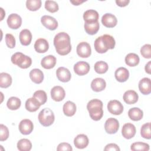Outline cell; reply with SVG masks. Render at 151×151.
Returning a JSON list of instances; mask_svg holds the SVG:
<instances>
[{
	"instance_id": "1",
	"label": "cell",
	"mask_w": 151,
	"mask_h": 151,
	"mask_svg": "<svg viewBox=\"0 0 151 151\" xmlns=\"http://www.w3.org/2000/svg\"><path fill=\"white\" fill-rule=\"evenodd\" d=\"M54 45L57 52L61 55H65L71 50L70 37L65 32H61L55 35Z\"/></svg>"
},
{
	"instance_id": "2",
	"label": "cell",
	"mask_w": 151,
	"mask_h": 151,
	"mask_svg": "<svg viewBox=\"0 0 151 151\" xmlns=\"http://www.w3.org/2000/svg\"><path fill=\"white\" fill-rule=\"evenodd\" d=\"M115 44V40L111 35L104 34L96 39L94 46L97 52L103 54L107 52L108 50L113 49Z\"/></svg>"
},
{
	"instance_id": "3",
	"label": "cell",
	"mask_w": 151,
	"mask_h": 151,
	"mask_svg": "<svg viewBox=\"0 0 151 151\" xmlns=\"http://www.w3.org/2000/svg\"><path fill=\"white\" fill-rule=\"evenodd\" d=\"M87 109L91 119L94 121L100 120L103 116V102L99 99H92L87 105Z\"/></svg>"
},
{
	"instance_id": "4",
	"label": "cell",
	"mask_w": 151,
	"mask_h": 151,
	"mask_svg": "<svg viewBox=\"0 0 151 151\" xmlns=\"http://www.w3.org/2000/svg\"><path fill=\"white\" fill-rule=\"evenodd\" d=\"M11 61L14 64L24 69L29 67L32 64L31 58L20 52H17L12 55Z\"/></svg>"
},
{
	"instance_id": "5",
	"label": "cell",
	"mask_w": 151,
	"mask_h": 151,
	"mask_svg": "<svg viewBox=\"0 0 151 151\" xmlns=\"http://www.w3.org/2000/svg\"><path fill=\"white\" fill-rule=\"evenodd\" d=\"M38 118L40 124L45 127L51 126L55 120V116L53 111L48 108L42 109L39 113Z\"/></svg>"
},
{
	"instance_id": "6",
	"label": "cell",
	"mask_w": 151,
	"mask_h": 151,
	"mask_svg": "<svg viewBox=\"0 0 151 151\" xmlns=\"http://www.w3.org/2000/svg\"><path fill=\"white\" fill-rule=\"evenodd\" d=\"M77 54L81 58H87L91 54V49L88 43L81 42L77 46Z\"/></svg>"
},
{
	"instance_id": "7",
	"label": "cell",
	"mask_w": 151,
	"mask_h": 151,
	"mask_svg": "<svg viewBox=\"0 0 151 151\" xmlns=\"http://www.w3.org/2000/svg\"><path fill=\"white\" fill-rule=\"evenodd\" d=\"M107 109L112 114L120 115L123 111V106L119 101L113 100L108 103Z\"/></svg>"
},
{
	"instance_id": "8",
	"label": "cell",
	"mask_w": 151,
	"mask_h": 151,
	"mask_svg": "<svg viewBox=\"0 0 151 151\" xmlns=\"http://www.w3.org/2000/svg\"><path fill=\"white\" fill-rule=\"evenodd\" d=\"M119 128V123L118 120L114 118H109L105 122L104 129L106 133L109 134L116 133Z\"/></svg>"
},
{
	"instance_id": "9",
	"label": "cell",
	"mask_w": 151,
	"mask_h": 151,
	"mask_svg": "<svg viewBox=\"0 0 151 151\" xmlns=\"http://www.w3.org/2000/svg\"><path fill=\"white\" fill-rule=\"evenodd\" d=\"M6 22L10 28L17 29L19 28L22 24V18L17 14H11L8 16Z\"/></svg>"
},
{
	"instance_id": "10",
	"label": "cell",
	"mask_w": 151,
	"mask_h": 151,
	"mask_svg": "<svg viewBox=\"0 0 151 151\" xmlns=\"http://www.w3.org/2000/svg\"><path fill=\"white\" fill-rule=\"evenodd\" d=\"M19 130L21 134L28 135L30 134L34 129L32 122L29 119H24L21 120L18 126Z\"/></svg>"
},
{
	"instance_id": "11",
	"label": "cell",
	"mask_w": 151,
	"mask_h": 151,
	"mask_svg": "<svg viewBox=\"0 0 151 151\" xmlns=\"http://www.w3.org/2000/svg\"><path fill=\"white\" fill-rule=\"evenodd\" d=\"M42 24L50 30H55L58 27L57 21L50 15H44L41 18Z\"/></svg>"
},
{
	"instance_id": "12",
	"label": "cell",
	"mask_w": 151,
	"mask_h": 151,
	"mask_svg": "<svg viewBox=\"0 0 151 151\" xmlns=\"http://www.w3.org/2000/svg\"><path fill=\"white\" fill-rule=\"evenodd\" d=\"M74 71L78 76H84L89 72L90 65L86 61H78L74 64Z\"/></svg>"
},
{
	"instance_id": "13",
	"label": "cell",
	"mask_w": 151,
	"mask_h": 151,
	"mask_svg": "<svg viewBox=\"0 0 151 151\" xmlns=\"http://www.w3.org/2000/svg\"><path fill=\"white\" fill-rule=\"evenodd\" d=\"M65 96L64 89L59 86H54L51 90V96L53 100L55 101H62Z\"/></svg>"
},
{
	"instance_id": "14",
	"label": "cell",
	"mask_w": 151,
	"mask_h": 151,
	"mask_svg": "<svg viewBox=\"0 0 151 151\" xmlns=\"http://www.w3.org/2000/svg\"><path fill=\"white\" fill-rule=\"evenodd\" d=\"M101 22L106 27L113 28L117 25V19L113 14L106 13L103 15L101 18Z\"/></svg>"
},
{
	"instance_id": "15",
	"label": "cell",
	"mask_w": 151,
	"mask_h": 151,
	"mask_svg": "<svg viewBox=\"0 0 151 151\" xmlns=\"http://www.w3.org/2000/svg\"><path fill=\"white\" fill-rule=\"evenodd\" d=\"M136 130L135 126L130 123L124 124L122 129V134L123 136L127 139H130L133 137L136 134Z\"/></svg>"
},
{
	"instance_id": "16",
	"label": "cell",
	"mask_w": 151,
	"mask_h": 151,
	"mask_svg": "<svg viewBox=\"0 0 151 151\" xmlns=\"http://www.w3.org/2000/svg\"><path fill=\"white\" fill-rule=\"evenodd\" d=\"M56 76L60 81L64 83L69 81L71 77V73L69 70L64 67H60L57 70Z\"/></svg>"
},
{
	"instance_id": "17",
	"label": "cell",
	"mask_w": 151,
	"mask_h": 151,
	"mask_svg": "<svg viewBox=\"0 0 151 151\" xmlns=\"http://www.w3.org/2000/svg\"><path fill=\"white\" fill-rule=\"evenodd\" d=\"M139 89L144 95L149 94L151 92V81L147 77L143 78L139 83Z\"/></svg>"
},
{
	"instance_id": "18",
	"label": "cell",
	"mask_w": 151,
	"mask_h": 151,
	"mask_svg": "<svg viewBox=\"0 0 151 151\" xmlns=\"http://www.w3.org/2000/svg\"><path fill=\"white\" fill-rule=\"evenodd\" d=\"M88 137L84 134H78L74 140V145L78 149L86 148L88 145Z\"/></svg>"
},
{
	"instance_id": "19",
	"label": "cell",
	"mask_w": 151,
	"mask_h": 151,
	"mask_svg": "<svg viewBox=\"0 0 151 151\" xmlns=\"http://www.w3.org/2000/svg\"><path fill=\"white\" fill-rule=\"evenodd\" d=\"M99 17L97 11L94 9H88L84 12L83 14V19L86 23H92L98 21Z\"/></svg>"
},
{
	"instance_id": "20",
	"label": "cell",
	"mask_w": 151,
	"mask_h": 151,
	"mask_svg": "<svg viewBox=\"0 0 151 151\" xmlns=\"http://www.w3.org/2000/svg\"><path fill=\"white\" fill-rule=\"evenodd\" d=\"M139 99L137 93L134 90H127L123 94V100L128 104L136 103Z\"/></svg>"
},
{
	"instance_id": "21",
	"label": "cell",
	"mask_w": 151,
	"mask_h": 151,
	"mask_svg": "<svg viewBox=\"0 0 151 151\" xmlns=\"http://www.w3.org/2000/svg\"><path fill=\"white\" fill-rule=\"evenodd\" d=\"M34 48L38 53H44L47 52L49 48L48 42L44 38H39L34 44Z\"/></svg>"
},
{
	"instance_id": "22",
	"label": "cell",
	"mask_w": 151,
	"mask_h": 151,
	"mask_svg": "<svg viewBox=\"0 0 151 151\" xmlns=\"http://www.w3.org/2000/svg\"><path fill=\"white\" fill-rule=\"evenodd\" d=\"M114 76L118 81L121 83L125 82L129 78V72L124 67H119L115 71Z\"/></svg>"
},
{
	"instance_id": "23",
	"label": "cell",
	"mask_w": 151,
	"mask_h": 151,
	"mask_svg": "<svg viewBox=\"0 0 151 151\" xmlns=\"http://www.w3.org/2000/svg\"><path fill=\"white\" fill-rule=\"evenodd\" d=\"M19 38L22 45L27 46L30 44L32 40L31 32L27 29H22L19 33Z\"/></svg>"
},
{
	"instance_id": "24",
	"label": "cell",
	"mask_w": 151,
	"mask_h": 151,
	"mask_svg": "<svg viewBox=\"0 0 151 151\" xmlns=\"http://www.w3.org/2000/svg\"><path fill=\"white\" fill-rule=\"evenodd\" d=\"M106 83L102 78H94L91 83V88L96 92L103 91L106 88Z\"/></svg>"
},
{
	"instance_id": "25",
	"label": "cell",
	"mask_w": 151,
	"mask_h": 151,
	"mask_svg": "<svg viewBox=\"0 0 151 151\" xmlns=\"http://www.w3.org/2000/svg\"><path fill=\"white\" fill-rule=\"evenodd\" d=\"M31 80L36 84H40L44 80V74L42 71L38 68L32 69L29 73Z\"/></svg>"
},
{
	"instance_id": "26",
	"label": "cell",
	"mask_w": 151,
	"mask_h": 151,
	"mask_svg": "<svg viewBox=\"0 0 151 151\" xmlns=\"http://www.w3.org/2000/svg\"><path fill=\"white\" fill-rule=\"evenodd\" d=\"M56 58L52 55H48L44 57L41 61L42 67L45 69H51L53 68L56 64Z\"/></svg>"
},
{
	"instance_id": "27",
	"label": "cell",
	"mask_w": 151,
	"mask_h": 151,
	"mask_svg": "<svg viewBox=\"0 0 151 151\" xmlns=\"http://www.w3.org/2000/svg\"><path fill=\"white\" fill-rule=\"evenodd\" d=\"M63 113L65 116L68 117L73 116L76 111V104L71 101H67L63 105Z\"/></svg>"
},
{
	"instance_id": "28",
	"label": "cell",
	"mask_w": 151,
	"mask_h": 151,
	"mask_svg": "<svg viewBox=\"0 0 151 151\" xmlns=\"http://www.w3.org/2000/svg\"><path fill=\"white\" fill-rule=\"evenodd\" d=\"M40 106V103L33 97L27 99L25 102V109L29 112L36 111Z\"/></svg>"
},
{
	"instance_id": "29",
	"label": "cell",
	"mask_w": 151,
	"mask_h": 151,
	"mask_svg": "<svg viewBox=\"0 0 151 151\" xmlns=\"http://www.w3.org/2000/svg\"><path fill=\"white\" fill-rule=\"evenodd\" d=\"M128 116L129 118L133 121L140 120L143 116V111L138 107H133L130 109L128 111Z\"/></svg>"
},
{
	"instance_id": "30",
	"label": "cell",
	"mask_w": 151,
	"mask_h": 151,
	"mask_svg": "<svg viewBox=\"0 0 151 151\" xmlns=\"http://www.w3.org/2000/svg\"><path fill=\"white\" fill-rule=\"evenodd\" d=\"M140 58L135 53H129L125 57L126 64L130 67H134L139 64Z\"/></svg>"
},
{
	"instance_id": "31",
	"label": "cell",
	"mask_w": 151,
	"mask_h": 151,
	"mask_svg": "<svg viewBox=\"0 0 151 151\" xmlns=\"http://www.w3.org/2000/svg\"><path fill=\"white\" fill-rule=\"evenodd\" d=\"M84 29L86 32L89 35H94L99 30V22H92V23H84Z\"/></svg>"
},
{
	"instance_id": "32",
	"label": "cell",
	"mask_w": 151,
	"mask_h": 151,
	"mask_svg": "<svg viewBox=\"0 0 151 151\" xmlns=\"http://www.w3.org/2000/svg\"><path fill=\"white\" fill-rule=\"evenodd\" d=\"M12 77L6 73H1L0 74V87L1 88H7L12 84Z\"/></svg>"
},
{
	"instance_id": "33",
	"label": "cell",
	"mask_w": 151,
	"mask_h": 151,
	"mask_svg": "<svg viewBox=\"0 0 151 151\" xmlns=\"http://www.w3.org/2000/svg\"><path fill=\"white\" fill-rule=\"evenodd\" d=\"M17 148L19 151H29L32 148V143L27 139H22L18 142Z\"/></svg>"
},
{
	"instance_id": "34",
	"label": "cell",
	"mask_w": 151,
	"mask_h": 151,
	"mask_svg": "<svg viewBox=\"0 0 151 151\" xmlns=\"http://www.w3.org/2000/svg\"><path fill=\"white\" fill-rule=\"evenodd\" d=\"M21 104L20 99L16 97H10L6 103V106L8 109L12 110H15L18 109Z\"/></svg>"
},
{
	"instance_id": "35",
	"label": "cell",
	"mask_w": 151,
	"mask_h": 151,
	"mask_svg": "<svg viewBox=\"0 0 151 151\" xmlns=\"http://www.w3.org/2000/svg\"><path fill=\"white\" fill-rule=\"evenodd\" d=\"M94 67L95 71L98 74H104L107 72L109 68L108 64L103 61L96 62L94 64Z\"/></svg>"
},
{
	"instance_id": "36",
	"label": "cell",
	"mask_w": 151,
	"mask_h": 151,
	"mask_svg": "<svg viewBox=\"0 0 151 151\" xmlns=\"http://www.w3.org/2000/svg\"><path fill=\"white\" fill-rule=\"evenodd\" d=\"M27 8L31 11H35L41 6V0H27L26 1Z\"/></svg>"
},
{
	"instance_id": "37",
	"label": "cell",
	"mask_w": 151,
	"mask_h": 151,
	"mask_svg": "<svg viewBox=\"0 0 151 151\" xmlns=\"http://www.w3.org/2000/svg\"><path fill=\"white\" fill-rule=\"evenodd\" d=\"M32 97L35 98L41 105L45 104L47 100V94L43 90H37L35 91Z\"/></svg>"
},
{
	"instance_id": "38",
	"label": "cell",
	"mask_w": 151,
	"mask_h": 151,
	"mask_svg": "<svg viewBox=\"0 0 151 151\" xmlns=\"http://www.w3.org/2000/svg\"><path fill=\"white\" fill-rule=\"evenodd\" d=\"M130 149L132 150L136 151V150H145V151H148L150 149L149 145L147 143H143V142H135L132 144Z\"/></svg>"
},
{
	"instance_id": "39",
	"label": "cell",
	"mask_w": 151,
	"mask_h": 151,
	"mask_svg": "<svg viewBox=\"0 0 151 151\" xmlns=\"http://www.w3.org/2000/svg\"><path fill=\"white\" fill-rule=\"evenodd\" d=\"M140 134L142 137L150 139L151 137L150 134V123L148 122L142 125L140 129Z\"/></svg>"
},
{
	"instance_id": "40",
	"label": "cell",
	"mask_w": 151,
	"mask_h": 151,
	"mask_svg": "<svg viewBox=\"0 0 151 151\" xmlns=\"http://www.w3.org/2000/svg\"><path fill=\"white\" fill-rule=\"evenodd\" d=\"M45 8L51 13L58 11L59 7L58 4L54 1H46L45 2Z\"/></svg>"
},
{
	"instance_id": "41",
	"label": "cell",
	"mask_w": 151,
	"mask_h": 151,
	"mask_svg": "<svg viewBox=\"0 0 151 151\" xmlns=\"http://www.w3.org/2000/svg\"><path fill=\"white\" fill-rule=\"evenodd\" d=\"M141 55L145 58H151V45L150 44H145L140 48Z\"/></svg>"
},
{
	"instance_id": "42",
	"label": "cell",
	"mask_w": 151,
	"mask_h": 151,
	"mask_svg": "<svg viewBox=\"0 0 151 151\" xmlns=\"http://www.w3.org/2000/svg\"><path fill=\"white\" fill-rule=\"evenodd\" d=\"M0 129H1L0 140L1 141L6 140L9 137V130L8 127L6 126L1 124L0 125Z\"/></svg>"
},
{
	"instance_id": "43",
	"label": "cell",
	"mask_w": 151,
	"mask_h": 151,
	"mask_svg": "<svg viewBox=\"0 0 151 151\" xmlns=\"http://www.w3.org/2000/svg\"><path fill=\"white\" fill-rule=\"evenodd\" d=\"M5 42L7 47L9 48H13L15 46V39L13 35L7 34L5 35Z\"/></svg>"
},
{
	"instance_id": "44",
	"label": "cell",
	"mask_w": 151,
	"mask_h": 151,
	"mask_svg": "<svg viewBox=\"0 0 151 151\" xmlns=\"http://www.w3.org/2000/svg\"><path fill=\"white\" fill-rule=\"evenodd\" d=\"M57 150L58 151H62V150H67V151H71L73 150V148L68 143H60L57 148Z\"/></svg>"
},
{
	"instance_id": "45",
	"label": "cell",
	"mask_w": 151,
	"mask_h": 151,
	"mask_svg": "<svg viewBox=\"0 0 151 151\" xmlns=\"http://www.w3.org/2000/svg\"><path fill=\"white\" fill-rule=\"evenodd\" d=\"M104 150L105 151H109V150H114V151H120V149L119 147L115 143H109L107 145L104 149Z\"/></svg>"
},
{
	"instance_id": "46",
	"label": "cell",
	"mask_w": 151,
	"mask_h": 151,
	"mask_svg": "<svg viewBox=\"0 0 151 151\" xmlns=\"http://www.w3.org/2000/svg\"><path fill=\"white\" fill-rule=\"evenodd\" d=\"M129 2H130L129 0H116V4L120 7H124L127 6Z\"/></svg>"
},
{
	"instance_id": "47",
	"label": "cell",
	"mask_w": 151,
	"mask_h": 151,
	"mask_svg": "<svg viewBox=\"0 0 151 151\" xmlns=\"http://www.w3.org/2000/svg\"><path fill=\"white\" fill-rule=\"evenodd\" d=\"M150 66H151V61H149L145 65V71L148 73V74H150Z\"/></svg>"
},
{
	"instance_id": "48",
	"label": "cell",
	"mask_w": 151,
	"mask_h": 151,
	"mask_svg": "<svg viewBox=\"0 0 151 151\" xmlns=\"http://www.w3.org/2000/svg\"><path fill=\"white\" fill-rule=\"evenodd\" d=\"M86 1H80V0H76V1H70V2L72 3L74 5H79L80 4L83 3Z\"/></svg>"
}]
</instances>
